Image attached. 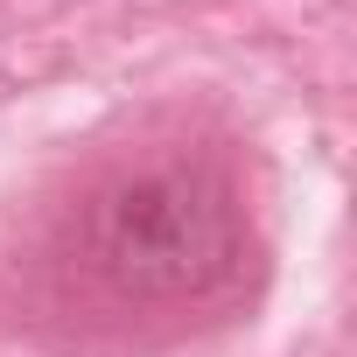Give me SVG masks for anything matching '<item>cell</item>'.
<instances>
[{
  "label": "cell",
  "instance_id": "1",
  "mask_svg": "<svg viewBox=\"0 0 357 357\" xmlns=\"http://www.w3.org/2000/svg\"><path fill=\"white\" fill-rule=\"evenodd\" d=\"M91 266L140 301L197 294L231 266V204L197 168H133L91 204Z\"/></svg>",
  "mask_w": 357,
  "mask_h": 357
}]
</instances>
